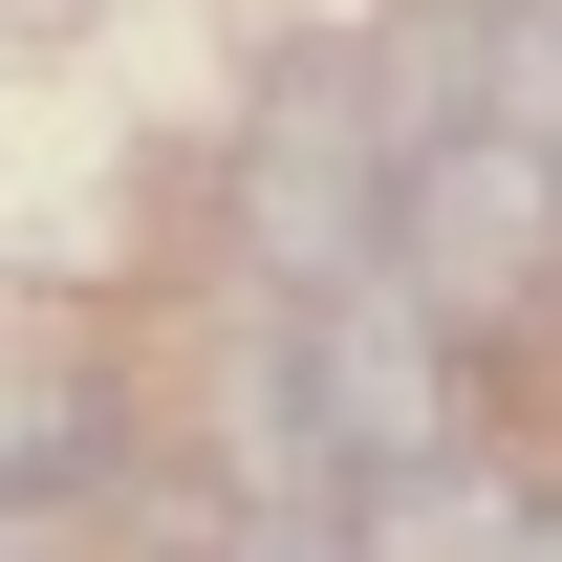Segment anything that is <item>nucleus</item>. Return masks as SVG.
<instances>
[{"label":"nucleus","mask_w":562,"mask_h":562,"mask_svg":"<svg viewBox=\"0 0 562 562\" xmlns=\"http://www.w3.org/2000/svg\"><path fill=\"white\" fill-rule=\"evenodd\" d=\"M390 216H412L390 87H368V66H281L260 131H238V238H260V281L347 303V281H390Z\"/></svg>","instance_id":"obj_1"},{"label":"nucleus","mask_w":562,"mask_h":562,"mask_svg":"<svg viewBox=\"0 0 562 562\" xmlns=\"http://www.w3.org/2000/svg\"><path fill=\"white\" fill-rule=\"evenodd\" d=\"M541 260H562V151L541 131H432L412 216H390V281L432 325H497V303H541Z\"/></svg>","instance_id":"obj_2"},{"label":"nucleus","mask_w":562,"mask_h":562,"mask_svg":"<svg viewBox=\"0 0 562 562\" xmlns=\"http://www.w3.org/2000/svg\"><path fill=\"white\" fill-rule=\"evenodd\" d=\"M497 131L562 151V0H497Z\"/></svg>","instance_id":"obj_4"},{"label":"nucleus","mask_w":562,"mask_h":562,"mask_svg":"<svg viewBox=\"0 0 562 562\" xmlns=\"http://www.w3.org/2000/svg\"><path fill=\"white\" fill-rule=\"evenodd\" d=\"M216 562H368V541H347V519H238Z\"/></svg>","instance_id":"obj_5"},{"label":"nucleus","mask_w":562,"mask_h":562,"mask_svg":"<svg viewBox=\"0 0 562 562\" xmlns=\"http://www.w3.org/2000/svg\"><path fill=\"white\" fill-rule=\"evenodd\" d=\"M66 454H109V412H87L66 368H0V519H22V497L66 476Z\"/></svg>","instance_id":"obj_3"}]
</instances>
